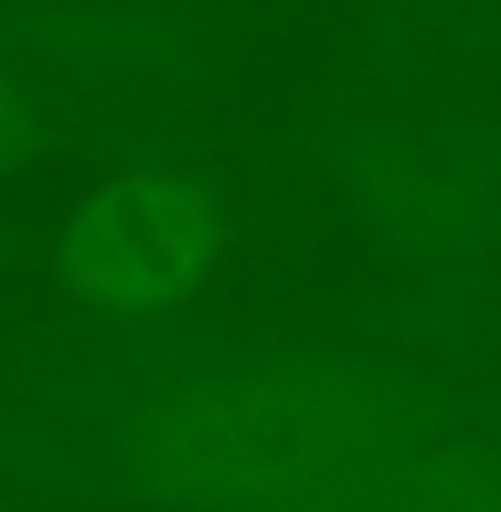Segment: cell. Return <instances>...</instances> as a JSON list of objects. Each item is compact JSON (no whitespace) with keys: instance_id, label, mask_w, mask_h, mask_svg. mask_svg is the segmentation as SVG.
Here are the masks:
<instances>
[{"instance_id":"1","label":"cell","mask_w":501,"mask_h":512,"mask_svg":"<svg viewBox=\"0 0 501 512\" xmlns=\"http://www.w3.org/2000/svg\"><path fill=\"white\" fill-rule=\"evenodd\" d=\"M214 256V219L198 187L166 176H128L75 208L64 267L86 304L166 310L187 299Z\"/></svg>"}]
</instances>
